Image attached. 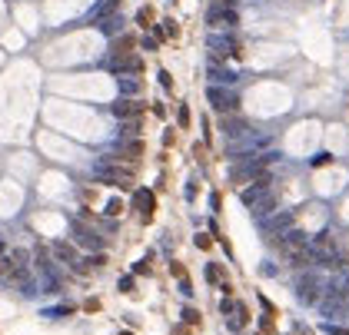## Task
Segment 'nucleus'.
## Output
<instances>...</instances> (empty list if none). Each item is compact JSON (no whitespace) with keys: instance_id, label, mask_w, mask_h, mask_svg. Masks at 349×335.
Returning a JSON list of instances; mask_svg holds the SVG:
<instances>
[{"instance_id":"nucleus-23","label":"nucleus","mask_w":349,"mask_h":335,"mask_svg":"<svg viewBox=\"0 0 349 335\" xmlns=\"http://www.w3.org/2000/svg\"><path fill=\"white\" fill-rule=\"evenodd\" d=\"M323 332H329V335H349L343 325H323Z\"/></svg>"},{"instance_id":"nucleus-6","label":"nucleus","mask_w":349,"mask_h":335,"mask_svg":"<svg viewBox=\"0 0 349 335\" xmlns=\"http://www.w3.org/2000/svg\"><path fill=\"white\" fill-rule=\"evenodd\" d=\"M293 219H296V213H293V209H286V213H276V216H269L266 222H263V229H266L269 236H286L293 229Z\"/></svg>"},{"instance_id":"nucleus-12","label":"nucleus","mask_w":349,"mask_h":335,"mask_svg":"<svg viewBox=\"0 0 349 335\" xmlns=\"http://www.w3.org/2000/svg\"><path fill=\"white\" fill-rule=\"evenodd\" d=\"M53 256H57V259H64V262H73V246H67V242H57V246H53Z\"/></svg>"},{"instance_id":"nucleus-25","label":"nucleus","mask_w":349,"mask_h":335,"mask_svg":"<svg viewBox=\"0 0 349 335\" xmlns=\"http://www.w3.org/2000/svg\"><path fill=\"white\" fill-rule=\"evenodd\" d=\"M160 83H163V87H173V80H170V73H166V70H160Z\"/></svg>"},{"instance_id":"nucleus-27","label":"nucleus","mask_w":349,"mask_h":335,"mask_svg":"<svg viewBox=\"0 0 349 335\" xmlns=\"http://www.w3.org/2000/svg\"><path fill=\"white\" fill-rule=\"evenodd\" d=\"M120 289H123V292H130V289H133V279H130V276H127V279H120Z\"/></svg>"},{"instance_id":"nucleus-21","label":"nucleus","mask_w":349,"mask_h":335,"mask_svg":"<svg viewBox=\"0 0 349 335\" xmlns=\"http://www.w3.org/2000/svg\"><path fill=\"white\" fill-rule=\"evenodd\" d=\"M140 133V120H130V123H123V136H133Z\"/></svg>"},{"instance_id":"nucleus-5","label":"nucleus","mask_w":349,"mask_h":335,"mask_svg":"<svg viewBox=\"0 0 349 335\" xmlns=\"http://www.w3.org/2000/svg\"><path fill=\"white\" fill-rule=\"evenodd\" d=\"M269 193H273V190H269V173H263V176L256 179V183H249L246 190L240 193V199H243V206H249V209H253L256 202H263V199L269 196Z\"/></svg>"},{"instance_id":"nucleus-22","label":"nucleus","mask_w":349,"mask_h":335,"mask_svg":"<svg viewBox=\"0 0 349 335\" xmlns=\"http://www.w3.org/2000/svg\"><path fill=\"white\" fill-rule=\"evenodd\" d=\"M183 319H186L190 325H200V312H197V309H183Z\"/></svg>"},{"instance_id":"nucleus-15","label":"nucleus","mask_w":349,"mask_h":335,"mask_svg":"<svg viewBox=\"0 0 349 335\" xmlns=\"http://www.w3.org/2000/svg\"><path fill=\"white\" fill-rule=\"evenodd\" d=\"M10 259H13V266H20V269H27V262H30V256L24 253V249H13L10 253Z\"/></svg>"},{"instance_id":"nucleus-8","label":"nucleus","mask_w":349,"mask_h":335,"mask_svg":"<svg viewBox=\"0 0 349 335\" xmlns=\"http://www.w3.org/2000/svg\"><path fill=\"white\" fill-rule=\"evenodd\" d=\"M110 113L117 116V120H140V113H143V103L140 100H130V96H123V100H117L113 107H110Z\"/></svg>"},{"instance_id":"nucleus-24","label":"nucleus","mask_w":349,"mask_h":335,"mask_svg":"<svg viewBox=\"0 0 349 335\" xmlns=\"http://www.w3.org/2000/svg\"><path fill=\"white\" fill-rule=\"evenodd\" d=\"M206 279H209V282H220V269H216V266H206Z\"/></svg>"},{"instance_id":"nucleus-18","label":"nucleus","mask_w":349,"mask_h":335,"mask_svg":"<svg viewBox=\"0 0 349 335\" xmlns=\"http://www.w3.org/2000/svg\"><path fill=\"white\" fill-rule=\"evenodd\" d=\"M120 213H123V202H120V199H110V202H107V216H110V219H117Z\"/></svg>"},{"instance_id":"nucleus-11","label":"nucleus","mask_w":349,"mask_h":335,"mask_svg":"<svg viewBox=\"0 0 349 335\" xmlns=\"http://www.w3.org/2000/svg\"><path fill=\"white\" fill-rule=\"evenodd\" d=\"M276 193H269V196L266 199H263V202H256V206H253V213H256V219H263V216H269V213H273V209H276Z\"/></svg>"},{"instance_id":"nucleus-19","label":"nucleus","mask_w":349,"mask_h":335,"mask_svg":"<svg viewBox=\"0 0 349 335\" xmlns=\"http://www.w3.org/2000/svg\"><path fill=\"white\" fill-rule=\"evenodd\" d=\"M100 30H103V33H117V30H120V17H117V20H103Z\"/></svg>"},{"instance_id":"nucleus-1","label":"nucleus","mask_w":349,"mask_h":335,"mask_svg":"<svg viewBox=\"0 0 349 335\" xmlns=\"http://www.w3.org/2000/svg\"><path fill=\"white\" fill-rule=\"evenodd\" d=\"M319 309H323V316L329 319H343L346 316V289L339 282H333L329 289H326V296L319 299Z\"/></svg>"},{"instance_id":"nucleus-16","label":"nucleus","mask_w":349,"mask_h":335,"mask_svg":"<svg viewBox=\"0 0 349 335\" xmlns=\"http://www.w3.org/2000/svg\"><path fill=\"white\" fill-rule=\"evenodd\" d=\"M130 47H133V37H120L113 44V53H117V57H123V50H130Z\"/></svg>"},{"instance_id":"nucleus-4","label":"nucleus","mask_w":349,"mask_h":335,"mask_svg":"<svg viewBox=\"0 0 349 335\" xmlns=\"http://www.w3.org/2000/svg\"><path fill=\"white\" fill-rule=\"evenodd\" d=\"M273 242H276V246L286 253V259H289V256H296V253H306L313 239L303 233V229H289L286 236H279V239H273Z\"/></svg>"},{"instance_id":"nucleus-13","label":"nucleus","mask_w":349,"mask_h":335,"mask_svg":"<svg viewBox=\"0 0 349 335\" xmlns=\"http://www.w3.org/2000/svg\"><path fill=\"white\" fill-rule=\"evenodd\" d=\"M120 90H123V96H137V93H140V80H133V76H123V80H120Z\"/></svg>"},{"instance_id":"nucleus-2","label":"nucleus","mask_w":349,"mask_h":335,"mask_svg":"<svg viewBox=\"0 0 349 335\" xmlns=\"http://www.w3.org/2000/svg\"><path fill=\"white\" fill-rule=\"evenodd\" d=\"M319 292H323V285H319V276H313V272H303V276L296 279V296H299V302L303 305H316L319 299Z\"/></svg>"},{"instance_id":"nucleus-29","label":"nucleus","mask_w":349,"mask_h":335,"mask_svg":"<svg viewBox=\"0 0 349 335\" xmlns=\"http://www.w3.org/2000/svg\"><path fill=\"white\" fill-rule=\"evenodd\" d=\"M4 249H7V246H4V242H0V253H4Z\"/></svg>"},{"instance_id":"nucleus-3","label":"nucleus","mask_w":349,"mask_h":335,"mask_svg":"<svg viewBox=\"0 0 349 335\" xmlns=\"http://www.w3.org/2000/svg\"><path fill=\"white\" fill-rule=\"evenodd\" d=\"M206 100L213 110H220V113H233V110H240V96L233 93V90L226 87H209L206 90Z\"/></svg>"},{"instance_id":"nucleus-14","label":"nucleus","mask_w":349,"mask_h":335,"mask_svg":"<svg viewBox=\"0 0 349 335\" xmlns=\"http://www.w3.org/2000/svg\"><path fill=\"white\" fill-rule=\"evenodd\" d=\"M137 206L143 209V219H150V209H153V196H150V193H137Z\"/></svg>"},{"instance_id":"nucleus-20","label":"nucleus","mask_w":349,"mask_h":335,"mask_svg":"<svg viewBox=\"0 0 349 335\" xmlns=\"http://www.w3.org/2000/svg\"><path fill=\"white\" fill-rule=\"evenodd\" d=\"M326 163H333V153H316L313 156V166H326Z\"/></svg>"},{"instance_id":"nucleus-26","label":"nucleus","mask_w":349,"mask_h":335,"mask_svg":"<svg viewBox=\"0 0 349 335\" xmlns=\"http://www.w3.org/2000/svg\"><path fill=\"white\" fill-rule=\"evenodd\" d=\"M180 123H183V127L190 123V110H186V107H180Z\"/></svg>"},{"instance_id":"nucleus-7","label":"nucleus","mask_w":349,"mask_h":335,"mask_svg":"<svg viewBox=\"0 0 349 335\" xmlns=\"http://www.w3.org/2000/svg\"><path fill=\"white\" fill-rule=\"evenodd\" d=\"M110 70L120 73V76H137V73H143V60L133 57V53H123V57L110 60Z\"/></svg>"},{"instance_id":"nucleus-28","label":"nucleus","mask_w":349,"mask_h":335,"mask_svg":"<svg viewBox=\"0 0 349 335\" xmlns=\"http://www.w3.org/2000/svg\"><path fill=\"white\" fill-rule=\"evenodd\" d=\"M197 246L200 249H209V236H197Z\"/></svg>"},{"instance_id":"nucleus-17","label":"nucleus","mask_w":349,"mask_h":335,"mask_svg":"<svg viewBox=\"0 0 349 335\" xmlns=\"http://www.w3.org/2000/svg\"><path fill=\"white\" fill-rule=\"evenodd\" d=\"M143 153V143H127V146H120V156H140Z\"/></svg>"},{"instance_id":"nucleus-10","label":"nucleus","mask_w":349,"mask_h":335,"mask_svg":"<svg viewBox=\"0 0 349 335\" xmlns=\"http://www.w3.org/2000/svg\"><path fill=\"white\" fill-rule=\"evenodd\" d=\"M223 133L226 136H243V133H249V123L246 120H223Z\"/></svg>"},{"instance_id":"nucleus-30","label":"nucleus","mask_w":349,"mask_h":335,"mask_svg":"<svg viewBox=\"0 0 349 335\" xmlns=\"http://www.w3.org/2000/svg\"><path fill=\"white\" fill-rule=\"evenodd\" d=\"M123 335H130V332H123Z\"/></svg>"},{"instance_id":"nucleus-9","label":"nucleus","mask_w":349,"mask_h":335,"mask_svg":"<svg viewBox=\"0 0 349 335\" xmlns=\"http://www.w3.org/2000/svg\"><path fill=\"white\" fill-rule=\"evenodd\" d=\"M76 242H80L83 249H93V253H100L103 249V239L96 233H90V229H83V226H76Z\"/></svg>"}]
</instances>
